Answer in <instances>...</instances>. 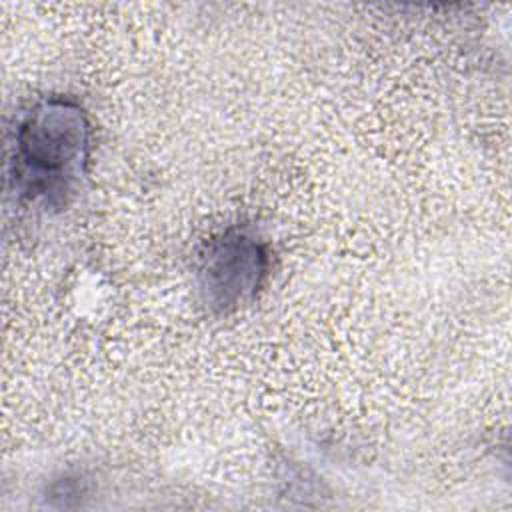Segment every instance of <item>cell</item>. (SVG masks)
Returning <instances> with one entry per match:
<instances>
[{
  "label": "cell",
  "mask_w": 512,
  "mask_h": 512,
  "mask_svg": "<svg viewBox=\"0 0 512 512\" xmlns=\"http://www.w3.org/2000/svg\"><path fill=\"white\" fill-rule=\"evenodd\" d=\"M92 124L80 102L68 96L36 100L16 122L10 180L20 198L62 208L86 176Z\"/></svg>",
  "instance_id": "1"
},
{
  "label": "cell",
  "mask_w": 512,
  "mask_h": 512,
  "mask_svg": "<svg viewBox=\"0 0 512 512\" xmlns=\"http://www.w3.org/2000/svg\"><path fill=\"white\" fill-rule=\"evenodd\" d=\"M268 268V246L254 228L234 224L214 234L204 244L196 266L202 304L214 314L236 312L258 294Z\"/></svg>",
  "instance_id": "2"
}]
</instances>
